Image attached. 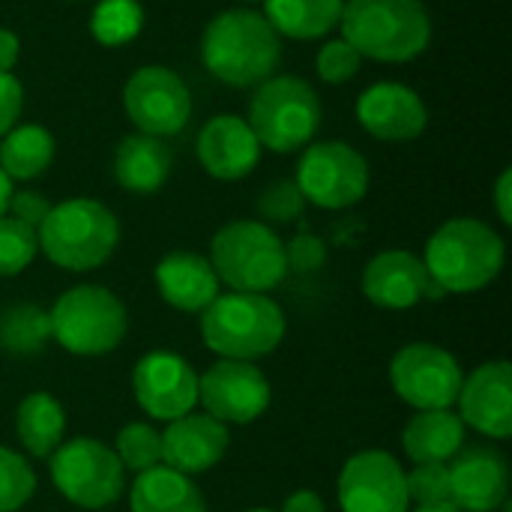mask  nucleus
I'll return each mask as SVG.
<instances>
[{
	"label": "nucleus",
	"mask_w": 512,
	"mask_h": 512,
	"mask_svg": "<svg viewBox=\"0 0 512 512\" xmlns=\"http://www.w3.org/2000/svg\"><path fill=\"white\" fill-rule=\"evenodd\" d=\"M51 339L78 357H99L114 351L129 327L123 303L102 285H75L57 297L48 312Z\"/></svg>",
	"instance_id": "6e6552de"
},
{
	"label": "nucleus",
	"mask_w": 512,
	"mask_h": 512,
	"mask_svg": "<svg viewBox=\"0 0 512 512\" xmlns=\"http://www.w3.org/2000/svg\"><path fill=\"white\" fill-rule=\"evenodd\" d=\"M15 432L21 447L33 459H48L63 444V432H66L63 405L51 393L24 396L15 414Z\"/></svg>",
	"instance_id": "cd10ccee"
},
{
	"label": "nucleus",
	"mask_w": 512,
	"mask_h": 512,
	"mask_svg": "<svg viewBox=\"0 0 512 512\" xmlns=\"http://www.w3.org/2000/svg\"><path fill=\"white\" fill-rule=\"evenodd\" d=\"M369 162L345 141H312L303 147L294 183L306 204L321 210H348L369 192Z\"/></svg>",
	"instance_id": "9d476101"
},
{
	"label": "nucleus",
	"mask_w": 512,
	"mask_h": 512,
	"mask_svg": "<svg viewBox=\"0 0 512 512\" xmlns=\"http://www.w3.org/2000/svg\"><path fill=\"white\" fill-rule=\"evenodd\" d=\"M360 66H363V54L351 42H345V39H330L315 54V72L327 84L351 81L360 72Z\"/></svg>",
	"instance_id": "f704fd0d"
},
{
	"label": "nucleus",
	"mask_w": 512,
	"mask_h": 512,
	"mask_svg": "<svg viewBox=\"0 0 512 512\" xmlns=\"http://www.w3.org/2000/svg\"><path fill=\"white\" fill-rule=\"evenodd\" d=\"M429 273L423 258L408 249L378 252L363 270V297L381 309H411L423 300Z\"/></svg>",
	"instance_id": "412c9836"
},
{
	"label": "nucleus",
	"mask_w": 512,
	"mask_h": 512,
	"mask_svg": "<svg viewBox=\"0 0 512 512\" xmlns=\"http://www.w3.org/2000/svg\"><path fill=\"white\" fill-rule=\"evenodd\" d=\"M402 447L414 465L450 462L465 447V423L447 411H417L402 432Z\"/></svg>",
	"instance_id": "393cba45"
},
{
	"label": "nucleus",
	"mask_w": 512,
	"mask_h": 512,
	"mask_svg": "<svg viewBox=\"0 0 512 512\" xmlns=\"http://www.w3.org/2000/svg\"><path fill=\"white\" fill-rule=\"evenodd\" d=\"M156 285L168 306L180 312H204L219 297L222 282L204 255L177 249L156 264Z\"/></svg>",
	"instance_id": "4be33fe9"
},
{
	"label": "nucleus",
	"mask_w": 512,
	"mask_h": 512,
	"mask_svg": "<svg viewBox=\"0 0 512 512\" xmlns=\"http://www.w3.org/2000/svg\"><path fill=\"white\" fill-rule=\"evenodd\" d=\"M267 375L246 360H219L198 378V402L219 423H252L270 408Z\"/></svg>",
	"instance_id": "ddd939ff"
},
{
	"label": "nucleus",
	"mask_w": 512,
	"mask_h": 512,
	"mask_svg": "<svg viewBox=\"0 0 512 512\" xmlns=\"http://www.w3.org/2000/svg\"><path fill=\"white\" fill-rule=\"evenodd\" d=\"M495 210L504 225H512V171L504 168L498 183H495Z\"/></svg>",
	"instance_id": "ea45409f"
},
{
	"label": "nucleus",
	"mask_w": 512,
	"mask_h": 512,
	"mask_svg": "<svg viewBox=\"0 0 512 512\" xmlns=\"http://www.w3.org/2000/svg\"><path fill=\"white\" fill-rule=\"evenodd\" d=\"M459 420L486 438L504 441L512 435V369L507 360L477 366L459 390Z\"/></svg>",
	"instance_id": "f3484780"
},
{
	"label": "nucleus",
	"mask_w": 512,
	"mask_h": 512,
	"mask_svg": "<svg viewBox=\"0 0 512 512\" xmlns=\"http://www.w3.org/2000/svg\"><path fill=\"white\" fill-rule=\"evenodd\" d=\"M210 267L219 282L231 291L267 294L273 291L285 273V243L267 222L237 219L216 231L210 243Z\"/></svg>",
	"instance_id": "0eeeda50"
},
{
	"label": "nucleus",
	"mask_w": 512,
	"mask_h": 512,
	"mask_svg": "<svg viewBox=\"0 0 512 512\" xmlns=\"http://www.w3.org/2000/svg\"><path fill=\"white\" fill-rule=\"evenodd\" d=\"M339 507L345 512H408L402 465L384 450L351 456L339 474Z\"/></svg>",
	"instance_id": "4468645a"
},
{
	"label": "nucleus",
	"mask_w": 512,
	"mask_h": 512,
	"mask_svg": "<svg viewBox=\"0 0 512 512\" xmlns=\"http://www.w3.org/2000/svg\"><path fill=\"white\" fill-rule=\"evenodd\" d=\"M339 27L363 60L378 63L417 60L432 42V15L423 0H345Z\"/></svg>",
	"instance_id": "f03ea898"
},
{
	"label": "nucleus",
	"mask_w": 512,
	"mask_h": 512,
	"mask_svg": "<svg viewBox=\"0 0 512 512\" xmlns=\"http://www.w3.org/2000/svg\"><path fill=\"white\" fill-rule=\"evenodd\" d=\"M48 474L57 492L81 510H105L126 489V471L114 450L96 438H75L48 456Z\"/></svg>",
	"instance_id": "1a4fd4ad"
},
{
	"label": "nucleus",
	"mask_w": 512,
	"mask_h": 512,
	"mask_svg": "<svg viewBox=\"0 0 512 512\" xmlns=\"http://www.w3.org/2000/svg\"><path fill=\"white\" fill-rule=\"evenodd\" d=\"M390 381L402 402L417 411H447L456 405L465 372L459 360L432 342L405 345L390 363Z\"/></svg>",
	"instance_id": "f8f14e48"
},
{
	"label": "nucleus",
	"mask_w": 512,
	"mask_h": 512,
	"mask_svg": "<svg viewBox=\"0 0 512 512\" xmlns=\"http://www.w3.org/2000/svg\"><path fill=\"white\" fill-rule=\"evenodd\" d=\"M285 261H288V270L312 273V270L324 267V261H327V246H324V240L315 237V234H297L291 243H285Z\"/></svg>",
	"instance_id": "e433bc0d"
},
{
	"label": "nucleus",
	"mask_w": 512,
	"mask_h": 512,
	"mask_svg": "<svg viewBox=\"0 0 512 512\" xmlns=\"http://www.w3.org/2000/svg\"><path fill=\"white\" fill-rule=\"evenodd\" d=\"M48 210H51V204H48L45 195H39V192H33V189H18V192H12V198H9L6 216L18 219V222H24L27 228L36 231V228L42 225V219L48 216Z\"/></svg>",
	"instance_id": "4c0bfd02"
},
{
	"label": "nucleus",
	"mask_w": 512,
	"mask_h": 512,
	"mask_svg": "<svg viewBox=\"0 0 512 512\" xmlns=\"http://www.w3.org/2000/svg\"><path fill=\"white\" fill-rule=\"evenodd\" d=\"M24 111V87L12 72H0V138L18 126V117Z\"/></svg>",
	"instance_id": "58836bf2"
},
{
	"label": "nucleus",
	"mask_w": 512,
	"mask_h": 512,
	"mask_svg": "<svg viewBox=\"0 0 512 512\" xmlns=\"http://www.w3.org/2000/svg\"><path fill=\"white\" fill-rule=\"evenodd\" d=\"M12 192H15V186H12V180L0 171V216H6V207H9V198H12Z\"/></svg>",
	"instance_id": "37998d69"
},
{
	"label": "nucleus",
	"mask_w": 512,
	"mask_h": 512,
	"mask_svg": "<svg viewBox=\"0 0 512 512\" xmlns=\"http://www.w3.org/2000/svg\"><path fill=\"white\" fill-rule=\"evenodd\" d=\"M51 339L48 312L30 303H18L0 312V348L18 357L39 354Z\"/></svg>",
	"instance_id": "c85d7f7f"
},
{
	"label": "nucleus",
	"mask_w": 512,
	"mask_h": 512,
	"mask_svg": "<svg viewBox=\"0 0 512 512\" xmlns=\"http://www.w3.org/2000/svg\"><path fill=\"white\" fill-rule=\"evenodd\" d=\"M357 123L378 141L405 144L426 132L429 108L414 87L402 81H378L357 96Z\"/></svg>",
	"instance_id": "dca6fc26"
},
{
	"label": "nucleus",
	"mask_w": 512,
	"mask_h": 512,
	"mask_svg": "<svg viewBox=\"0 0 512 512\" xmlns=\"http://www.w3.org/2000/svg\"><path fill=\"white\" fill-rule=\"evenodd\" d=\"M21 57V39L9 27H0V72H12Z\"/></svg>",
	"instance_id": "a19ab883"
},
{
	"label": "nucleus",
	"mask_w": 512,
	"mask_h": 512,
	"mask_svg": "<svg viewBox=\"0 0 512 512\" xmlns=\"http://www.w3.org/2000/svg\"><path fill=\"white\" fill-rule=\"evenodd\" d=\"M321 96L300 75H270L249 99V117L261 150L297 153L309 147L321 129Z\"/></svg>",
	"instance_id": "423d86ee"
},
{
	"label": "nucleus",
	"mask_w": 512,
	"mask_h": 512,
	"mask_svg": "<svg viewBox=\"0 0 512 512\" xmlns=\"http://www.w3.org/2000/svg\"><path fill=\"white\" fill-rule=\"evenodd\" d=\"M201 60L228 87H258L282 63V36L252 6L222 9L201 33Z\"/></svg>",
	"instance_id": "f257e3e1"
},
{
	"label": "nucleus",
	"mask_w": 512,
	"mask_h": 512,
	"mask_svg": "<svg viewBox=\"0 0 512 512\" xmlns=\"http://www.w3.org/2000/svg\"><path fill=\"white\" fill-rule=\"evenodd\" d=\"M129 507L132 512H207V501L186 474L156 465L132 483Z\"/></svg>",
	"instance_id": "b1692460"
},
{
	"label": "nucleus",
	"mask_w": 512,
	"mask_h": 512,
	"mask_svg": "<svg viewBox=\"0 0 512 512\" xmlns=\"http://www.w3.org/2000/svg\"><path fill=\"white\" fill-rule=\"evenodd\" d=\"M240 3H249L252 6V3H264V0H240Z\"/></svg>",
	"instance_id": "49530a36"
},
{
	"label": "nucleus",
	"mask_w": 512,
	"mask_h": 512,
	"mask_svg": "<svg viewBox=\"0 0 512 512\" xmlns=\"http://www.w3.org/2000/svg\"><path fill=\"white\" fill-rule=\"evenodd\" d=\"M54 153H57V144L45 126L21 123V126H12L0 138V171L12 183L15 180L27 183L48 171V165L54 162Z\"/></svg>",
	"instance_id": "bb28decb"
},
{
	"label": "nucleus",
	"mask_w": 512,
	"mask_h": 512,
	"mask_svg": "<svg viewBox=\"0 0 512 512\" xmlns=\"http://www.w3.org/2000/svg\"><path fill=\"white\" fill-rule=\"evenodd\" d=\"M132 390L141 411L159 423H171L198 405V375L171 351H153L141 357L132 372Z\"/></svg>",
	"instance_id": "2eb2a0df"
},
{
	"label": "nucleus",
	"mask_w": 512,
	"mask_h": 512,
	"mask_svg": "<svg viewBox=\"0 0 512 512\" xmlns=\"http://www.w3.org/2000/svg\"><path fill=\"white\" fill-rule=\"evenodd\" d=\"M123 111L138 132L171 138L183 132L192 117V93L171 66L147 63L126 78Z\"/></svg>",
	"instance_id": "9b49d317"
},
{
	"label": "nucleus",
	"mask_w": 512,
	"mask_h": 512,
	"mask_svg": "<svg viewBox=\"0 0 512 512\" xmlns=\"http://www.w3.org/2000/svg\"><path fill=\"white\" fill-rule=\"evenodd\" d=\"M36 240L51 264L84 273L102 267L114 255L120 243V222L96 198H66L51 204L48 216L36 228Z\"/></svg>",
	"instance_id": "39448f33"
},
{
	"label": "nucleus",
	"mask_w": 512,
	"mask_h": 512,
	"mask_svg": "<svg viewBox=\"0 0 512 512\" xmlns=\"http://www.w3.org/2000/svg\"><path fill=\"white\" fill-rule=\"evenodd\" d=\"M417 512H462L453 501H447V504H429V507H417Z\"/></svg>",
	"instance_id": "c03bdc74"
},
{
	"label": "nucleus",
	"mask_w": 512,
	"mask_h": 512,
	"mask_svg": "<svg viewBox=\"0 0 512 512\" xmlns=\"http://www.w3.org/2000/svg\"><path fill=\"white\" fill-rule=\"evenodd\" d=\"M123 471H150L162 465V435L150 423H129L117 435V450Z\"/></svg>",
	"instance_id": "7c9ffc66"
},
{
	"label": "nucleus",
	"mask_w": 512,
	"mask_h": 512,
	"mask_svg": "<svg viewBox=\"0 0 512 512\" xmlns=\"http://www.w3.org/2000/svg\"><path fill=\"white\" fill-rule=\"evenodd\" d=\"M306 210V198L294 180H276L258 195V213L264 222H294Z\"/></svg>",
	"instance_id": "c9c22d12"
},
{
	"label": "nucleus",
	"mask_w": 512,
	"mask_h": 512,
	"mask_svg": "<svg viewBox=\"0 0 512 512\" xmlns=\"http://www.w3.org/2000/svg\"><path fill=\"white\" fill-rule=\"evenodd\" d=\"M405 489H408V501H417V507L453 501L450 465L447 462H420V465H414L405 474Z\"/></svg>",
	"instance_id": "72a5a7b5"
},
{
	"label": "nucleus",
	"mask_w": 512,
	"mask_h": 512,
	"mask_svg": "<svg viewBox=\"0 0 512 512\" xmlns=\"http://www.w3.org/2000/svg\"><path fill=\"white\" fill-rule=\"evenodd\" d=\"M507 261L504 237L471 216L444 222L426 243V273L447 294H474L498 279Z\"/></svg>",
	"instance_id": "7ed1b4c3"
},
{
	"label": "nucleus",
	"mask_w": 512,
	"mask_h": 512,
	"mask_svg": "<svg viewBox=\"0 0 512 512\" xmlns=\"http://www.w3.org/2000/svg\"><path fill=\"white\" fill-rule=\"evenodd\" d=\"M282 512H327V510H324V501H321L315 492L303 489V492H294V495L285 501Z\"/></svg>",
	"instance_id": "79ce46f5"
},
{
	"label": "nucleus",
	"mask_w": 512,
	"mask_h": 512,
	"mask_svg": "<svg viewBox=\"0 0 512 512\" xmlns=\"http://www.w3.org/2000/svg\"><path fill=\"white\" fill-rule=\"evenodd\" d=\"M36 252H39L36 231L12 216H0V279L27 270Z\"/></svg>",
	"instance_id": "2f4dec72"
},
{
	"label": "nucleus",
	"mask_w": 512,
	"mask_h": 512,
	"mask_svg": "<svg viewBox=\"0 0 512 512\" xmlns=\"http://www.w3.org/2000/svg\"><path fill=\"white\" fill-rule=\"evenodd\" d=\"M501 512H512L510 501H504V504H501Z\"/></svg>",
	"instance_id": "a18cd8bd"
},
{
	"label": "nucleus",
	"mask_w": 512,
	"mask_h": 512,
	"mask_svg": "<svg viewBox=\"0 0 512 512\" xmlns=\"http://www.w3.org/2000/svg\"><path fill=\"white\" fill-rule=\"evenodd\" d=\"M144 27V6L138 0H99L90 15V33L105 48L129 45Z\"/></svg>",
	"instance_id": "c756f323"
},
{
	"label": "nucleus",
	"mask_w": 512,
	"mask_h": 512,
	"mask_svg": "<svg viewBox=\"0 0 512 512\" xmlns=\"http://www.w3.org/2000/svg\"><path fill=\"white\" fill-rule=\"evenodd\" d=\"M201 339L222 360H258L285 339V312L267 294L228 291L201 312Z\"/></svg>",
	"instance_id": "20e7f679"
},
{
	"label": "nucleus",
	"mask_w": 512,
	"mask_h": 512,
	"mask_svg": "<svg viewBox=\"0 0 512 512\" xmlns=\"http://www.w3.org/2000/svg\"><path fill=\"white\" fill-rule=\"evenodd\" d=\"M174 168V156L162 138L135 132L126 135L114 150V180L120 189L132 195H153L159 192Z\"/></svg>",
	"instance_id": "5701e85b"
},
{
	"label": "nucleus",
	"mask_w": 512,
	"mask_h": 512,
	"mask_svg": "<svg viewBox=\"0 0 512 512\" xmlns=\"http://www.w3.org/2000/svg\"><path fill=\"white\" fill-rule=\"evenodd\" d=\"M36 492V474L24 456L0 447V512H18Z\"/></svg>",
	"instance_id": "473e14b6"
},
{
	"label": "nucleus",
	"mask_w": 512,
	"mask_h": 512,
	"mask_svg": "<svg viewBox=\"0 0 512 512\" xmlns=\"http://www.w3.org/2000/svg\"><path fill=\"white\" fill-rule=\"evenodd\" d=\"M228 426L210 414L189 411L168 423L162 435V465L177 474H204L222 462L228 450Z\"/></svg>",
	"instance_id": "aec40b11"
},
{
	"label": "nucleus",
	"mask_w": 512,
	"mask_h": 512,
	"mask_svg": "<svg viewBox=\"0 0 512 512\" xmlns=\"http://www.w3.org/2000/svg\"><path fill=\"white\" fill-rule=\"evenodd\" d=\"M195 153L201 168L225 183L249 177L261 162V144L240 114H216L210 117L195 141Z\"/></svg>",
	"instance_id": "a211bd4d"
},
{
	"label": "nucleus",
	"mask_w": 512,
	"mask_h": 512,
	"mask_svg": "<svg viewBox=\"0 0 512 512\" xmlns=\"http://www.w3.org/2000/svg\"><path fill=\"white\" fill-rule=\"evenodd\" d=\"M453 504L462 512H492L507 501L510 468L495 447H462L450 459Z\"/></svg>",
	"instance_id": "6ab92c4d"
},
{
	"label": "nucleus",
	"mask_w": 512,
	"mask_h": 512,
	"mask_svg": "<svg viewBox=\"0 0 512 512\" xmlns=\"http://www.w3.org/2000/svg\"><path fill=\"white\" fill-rule=\"evenodd\" d=\"M345 0H264V18L279 36L312 42L339 27Z\"/></svg>",
	"instance_id": "a878e982"
},
{
	"label": "nucleus",
	"mask_w": 512,
	"mask_h": 512,
	"mask_svg": "<svg viewBox=\"0 0 512 512\" xmlns=\"http://www.w3.org/2000/svg\"><path fill=\"white\" fill-rule=\"evenodd\" d=\"M249 512H273V510H249Z\"/></svg>",
	"instance_id": "de8ad7c7"
}]
</instances>
